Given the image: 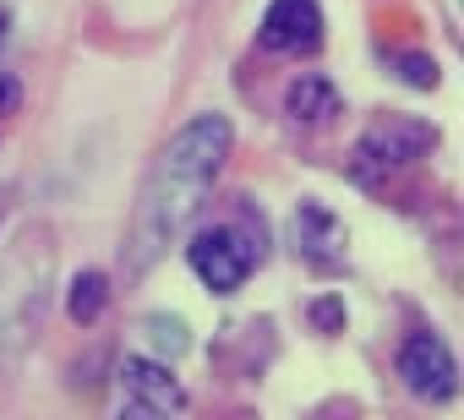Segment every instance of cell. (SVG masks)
I'll list each match as a JSON object with an SVG mask.
<instances>
[{"instance_id":"cell-1","label":"cell","mask_w":464,"mask_h":420,"mask_svg":"<svg viewBox=\"0 0 464 420\" xmlns=\"http://www.w3.org/2000/svg\"><path fill=\"white\" fill-rule=\"evenodd\" d=\"M229 148H236L229 115L202 110L153 153V164L137 186V202H131L126 241H121V273L126 279H142L186 235V224L202 214V202L213 196V180L229 164Z\"/></svg>"},{"instance_id":"cell-2","label":"cell","mask_w":464,"mask_h":420,"mask_svg":"<svg viewBox=\"0 0 464 420\" xmlns=\"http://www.w3.org/2000/svg\"><path fill=\"white\" fill-rule=\"evenodd\" d=\"M50 295H55V230L34 219L0 252V366H23V355L39 344Z\"/></svg>"},{"instance_id":"cell-3","label":"cell","mask_w":464,"mask_h":420,"mask_svg":"<svg viewBox=\"0 0 464 420\" xmlns=\"http://www.w3.org/2000/svg\"><path fill=\"white\" fill-rule=\"evenodd\" d=\"M246 207H252V202H246ZM186 262H191V273H197L202 290L236 295V290L263 268V224L252 219V230H246V214H241V219H224V224H208V230L191 235Z\"/></svg>"},{"instance_id":"cell-4","label":"cell","mask_w":464,"mask_h":420,"mask_svg":"<svg viewBox=\"0 0 464 420\" xmlns=\"http://www.w3.org/2000/svg\"><path fill=\"white\" fill-rule=\"evenodd\" d=\"M431 142H437V126H431V120L388 115V120L366 126V137L355 142V164H350V175H355L361 186H372L377 175H393V169H404V164L426 158V153H431Z\"/></svg>"},{"instance_id":"cell-5","label":"cell","mask_w":464,"mask_h":420,"mask_svg":"<svg viewBox=\"0 0 464 420\" xmlns=\"http://www.w3.org/2000/svg\"><path fill=\"white\" fill-rule=\"evenodd\" d=\"M393 371H399V382H404L415 398H426V404H448V398L459 393V360H453V349H448L431 328L404 333Z\"/></svg>"},{"instance_id":"cell-6","label":"cell","mask_w":464,"mask_h":420,"mask_svg":"<svg viewBox=\"0 0 464 420\" xmlns=\"http://www.w3.org/2000/svg\"><path fill=\"white\" fill-rule=\"evenodd\" d=\"M115 377H121V415H186V387H180V377L159 360V355H121V366H115Z\"/></svg>"},{"instance_id":"cell-7","label":"cell","mask_w":464,"mask_h":420,"mask_svg":"<svg viewBox=\"0 0 464 420\" xmlns=\"http://www.w3.org/2000/svg\"><path fill=\"white\" fill-rule=\"evenodd\" d=\"M323 44V6L317 0H268L257 23V50L268 55H312Z\"/></svg>"},{"instance_id":"cell-8","label":"cell","mask_w":464,"mask_h":420,"mask_svg":"<svg viewBox=\"0 0 464 420\" xmlns=\"http://www.w3.org/2000/svg\"><path fill=\"white\" fill-rule=\"evenodd\" d=\"M295 252L317 268V273H334L344 262V224L334 207H323L317 196H306L295 207Z\"/></svg>"},{"instance_id":"cell-9","label":"cell","mask_w":464,"mask_h":420,"mask_svg":"<svg viewBox=\"0 0 464 420\" xmlns=\"http://www.w3.org/2000/svg\"><path fill=\"white\" fill-rule=\"evenodd\" d=\"M285 115L295 126H328L339 115V88L323 77V72H301L290 88H285Z\"/></svg>"},{"instance_id":"cell-10","label":"cell","mask_w":464,"mask_h":420,"mask_svg":"<svg viewBox=\"0 0 464 420\" xmlns=\"http://www.w3.org/2000/svg\"><path fill=\"white\" fill-rule=\"evenodd\" d=\"M104 306H110V279H104L99 268H82V273L66 284V317H72L77 328H93V322L104 317Z\"/></svg>"},{"instance_id":"cell-11","label":"cell","mask_w":464,"mask_h":420,"mask_svg":"<svg viewBox=\"0 0 464 420\" xmlns=\"http://www.w3.org/2000/svg\"><path fill=\"white\" fill-rule=\"evenodd\" d=\"M142 344H148L159 360H175V355H186V349H191V328H186L180 317L153 311V317H142Z\"/></svg>"},{"instance_id":"cell-12","label":"cell","mask_w":464,"mask_h":420,"mask_svg":"<svg viewBox=\"0 0 464 420\" xmlns=\"http://www.w3.org/2000/svg\"><path fill=\"white\" fill-rule=\"evenodd\" d=\"M393 72H399L404 88H437V61H431V55L404 50V55H393Z\"/></svg>"},{"instance_id":"cell-13","label":"cell","mask_w":464,"mask_h":420,"mask_svg":"<svg viewBox=\"0 0 464 420\" xmlns=\"http://www.w3.org/2000/svg\"><path fill=\"white\" fill-rule=\"evenodd\" d=\"M306 317H312L317 333H339V328H344V301H339V295H317V301L306 306Z\"/></svg>"},{"instance_id":"cell-14","label":"cell","mask_w":464,"mask_h":420,"mask_svg":"<svg viewBox=\"0 0 464 420\" xmlns=\"http://www.w3.org/2000/svg\"><path fill=\"white\" fill-rule=\"evenodd\" d=\"M17 104H23V82L0 72V115H17Z\"/></svg>"},{"instance_id":"cell-15","label":"cell","mask_w":464,"mask_h":420,"mask_svg":"<svg viewBox=\"0 0 464 420\" xmlns=\"http://www.w3.org/2000/svg\"><path fill=\"white\" fill-rule=\"evenodd\" d=\"M6 214H12V186H0V224H6Z\"/></svg>"},{"instance_id":"cell-16","label":"cell","mask_w":464,"mask_h":420,"mask_svg":"<svg viewBox=\"0 0 464 420\" xmlns=\"http://www.w3.org/2000/svg\"><path fill=\"white\" fill-rule=\"evenodd\" d=\"M0 39H6V12H0Z\"/></svg>"}]
</instances>
